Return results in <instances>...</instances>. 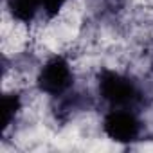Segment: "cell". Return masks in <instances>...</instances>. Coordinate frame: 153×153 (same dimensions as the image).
<instances>
[{
  "instance_id": "277c9868",
  "label": "cell",
  "mask_w": 153,
  "mask_h": 153,
  "mask_svg": "<svg viewBox=\"0 0 153 153\" xmlns=\"http://www.w3.org/2000/svg\"><path fill=\"white\" fill-rule=\"evenodd\" d=\"M6 16L31 27L40 16H43L42 0H6Z\"/></svg>"
},
{
  "instance_id": "7a4b0ae2",
  "label": "cell",
  "mask_w": 153,
  "mask_h": 153,
  "mask_svg": "<svg viewBox=\"0 0 153 153\" xmlns=\"http://www.w3.org/2000/svg\"><path fill=\"white\" fill-rule=\"evenodd\" d=\"M34 90L49 99H59L74 90L76 67L68 56L54 52L42 61L34 74Z\"/></svg>"
},
{
  "instance_id": "6da1fadb",
  "label": "cell",
  "mask_w": 153,
  "mask_h": 153,
  "mask_svg": "<svg viewBox=\"0 0 153 153\" xmlns=\"http://www.w3.org/2000/svg\"><path fill=\"white\" fill-rule=\"evenodd\" d=\"M96 92L108 110L126 108L140 112L146 103V94L139 81L119 68H101L96 74Z\"/></svg>"
},
{
  "instance_id": "5b68a950",
  "label": "cell",
  "mask_w": 153,
  "mask_h": 153,
  "mask_svg": "<svg viewBox=\"0 0 153 153\" xmlns=\"http://www.w3.org/2000/svg\"><path fill=\"white\" fill-rule=\"evenodd\" d=\"M72 2V0H42V7H43V18L47 22L54 20L63 13V9Z\"/></svg>"
},
{
  "instance_id": "3957f363",
  "label": "cell",
  "mask_w": 153,
  "mask_h": 153,
  "mask_svg": "<svg viewBox=\"0 0 153 153\" xmlns=\"http://www.w3.org/2000/svg\"><path fill=\"white\" fill-rule=\"evenodd\" d=\"M144 131V123L139 112L126 108H110L101 117V133L119 144H130L140 140Z\"/></svg>"
}]
</instances>
